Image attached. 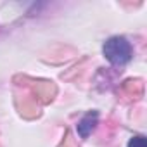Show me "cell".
<instances>
[{
    "label": "cell",
    "mask_w": 147,
    "mask_h": 147,
    "mask_svg": "<svg viewBox=\"0 0 147 147\" xmlns=\"http://www.w3.org/2000/svg\"><path fill=\"white\" fill-rule=\"evenodd\" d=\"M97 119H99V113H97V111H88V113L78 121V125H76L78 135H80L82 138H87V137L94 131V128H95V125H97Z\"/></svg>",
    "instance_id": "7a4b0ae2"
},
{
    "label": "cell",
    "mask_w": 147,
    "mask_h": 147,
    "mask_svg": "<svg viewBox=\"0 0 147 147\" xmlns=\"http://www.w3.org/2000/svg\"><path fill=\"white\" fill-rule=\"evenodd\" d=\"M102 52L106 59L114 66H123L131 59V45L125 36H111L104 43Z\"/></svg>",
    "instance_id": "6da1fadb"
},
{
    "label": "cell",
    "mask_w": 147,
    "mask_h": 147,
    "mask_svg": "<svg viewBox=\"0 0 147 147\" xmlns=\"http://www.w3.org/2000/svg\"><path fill=\"white\" fill-rule=\"evenodd\" d=\"M128 147H147L145 145V137H142V135L131 137L130 142H128Z\"/></svg>",
    "instance_id": "3957f363"
}]
</instances>
